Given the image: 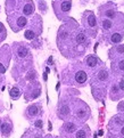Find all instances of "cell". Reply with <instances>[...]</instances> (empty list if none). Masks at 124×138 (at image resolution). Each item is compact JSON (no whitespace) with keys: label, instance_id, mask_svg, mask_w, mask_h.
I'll return each instance as SVG.
<instances>
[{"label":"cell","instance_id":"cell-27","mask_svg":"<svg viewBox=\"0 0 124 138\" xmlns=\"http://www.w3.org/2000/svg\"><path fill=\"white\" fill-rule=\"evenodd\" d=\"M121 136H122V138L124 137V127H122V129H121Z\"/></svg>","mask_w":124,"mask_h":138},{"label":"cell","instance_id":"cell-25","mask_svg":"<svg viewBox=\"0 0 124 138\" xmlns=\"http://www.w3.org/2000/svg\"><path fill=\"white\" fill-rule=\"evenodd\" d=\"M120 88H121V90L124 91V79L121 80V82H120Z\"/></svg>","mask_w":124,"mask_h":138},{"label":"cell","instance_id":"cell-9","mask_svg":"<svg viewBox=\"0 0 124 138\" xmlns=\"http://www.w3.org/2000/svg\"><path fill=\"white\" fill-rule=\"evenodd\" d=\"M38 113H39L38 106L33 105V106H30V107H28V114H30V115H37Z\"/></svg>","mask_w":124,"mask_h":138},{"label":"cell","instance_id":"cell-6","mask_svg":"<svg viewBox=\"0 0 124 138\" xmlns=\"http://www.w3.org/2000/svg\"><path fill=\"white\" fill-rule=\"evenodd\" d=\"M26 18L25 17H23V16H21V17H18L17 18V26H18L19 29L21 27H23V26H25L26 25Z\"/></svg>","mask_w":124,"mask_h":138},{"label":"cell","instance_id":"cell-11","mask_svg":"<svg viewBox=\"0 0 124 138\" xmlns=\"http://www.w3.org/2000/svg\"><path fill=\"white\" fill-rule=\"evenodd\" d=\"M65 130L67 131V133H73V131L75 130V125H73V123H66Z\"/></svg>","mask_w":124,"mask_h":138},{"label":"cell","instance_id":"cell-5","mask_svg":"<svg viewBox=\"0 0 124 138\" xmlns=\"http://www.w3.org/2000/svg\"><path fill=\"white\" fill-rule=\"evenodd\" d=\"M108 78V73H107V71H105V70H101L98 73V80H100V81H105L106 79Z\"/></svg>","mask_w":124,"mask_h":138},{"label":"cell","instance_id":"cell-26","mask_svg":"<svg viewBox=\"0 0 124 138\" xmlns=\"http://www.w3.org/2000/svg\"><path fill=\"white\" fill-rule=\"evenodd\" d=\"M5 71H6V68L2 66V64H0V73H5Z\"/></svg>","mask_w":124,"mask_h":138},{"label":"cell","instance_id":"cell-28","mask_svg":"<svg viewBox=\"0 0 124 138\" xmlns=\"http://www.w3.org/2000/svg\"><path fill=\"white\" fill-rule=\"evenodd\" d=\"M2 31H4V25L0 23V32H2Z\"/></svg>","mask_w":124,"mask_h":138},{"label":"cell","instance_id":"cell-21","mask_svg":"<svg viewBox=\"0 0 124 138\" xmlns=\"http://www.w3.org/2000/svg\"><path fill=\"white\" fill-rule=\"evenodd\" d=\"M119 68H120V71H122L124 72V59H121V61L119 62Z\"/></svg>","mask_w":124,"mask_h":138},{"label":"cell","instance_id":"cell-2","mask_svg":"<svg viewBox=\"0 0 124 138\" xmlns=\"http://www.w3.org/2000/svg\"><path fill=\"white\" fill-rule=\"evenodd\" d=\"M60 9L64 11V13H67V11L71 9V0H64V1L62 2Z\"/></svg>","mask_w":124,"mask_h":138},{"label":"cell","instance_id":"cell-16","mask_svg":"<svg viewBox=\"0 0 124 138\" xmlns=\"http://www.w3.org/2000/svg\"><path fill=\"white\" fill-rule=\"evenodd\" d=\"M27 55V49L26 48H24V47H21L18 49V56L19 57H25Z\"/></svg>","mask_w":124,"mask_h":138},{"label":"cell","instance_id":"cell-12","mask_svg":"<svg viewBox=\"0 0 124 138\" xmlns=\"http://www.w3.org/2000/svg\"><path fill=\"white\" fill-rule=\"evenodd\" d=\"M19 95H21V91H19L17 88H13L10 90V97H13V98H17Z\"/></svg>","mask_w":124,"mask_h":138},{"label":"cell","instance_id":"cell-3","mask_svg":"<svg viewBox=\"0 0 124 138\" xmlns=\"http://www.w3.org/2000/svg\"><path fill=\"white\" fill-rule=\"evenodd\" d=\"M86 64H88V66H90V67H94L98 64V59L94 56H89L88 59H86Z\"/></svg>","mask_w":124,"mask_h":138},{"label":"cell","instance_id":"cell-19","mask_svg":"<svg viewBox=\"0 0 124 138\" xmlns=\"http://www.w3.org/2000/svg\"><path fill=\"white\" fill-rule=\"evenodd\" d=\"M25 38H26V39H33L34 38V33L31 30H27L26 32H25Z\"/></svg>","mask_w":124,"mask_h":138},{"label":"cell","instance_id":"cell-15","mask_svg":"<svg viewBox=\"0 0 124 138\" xmlns=\"http://www.w3.org/2000/svg\"><path fill=\"white\" fill-rule=\"evenodd\" d=\"M85 41V36L84 33H79L76 36V42L77 44H82V42Z\"/></svg>","mask_w":124,"mask_h":138},{"label":"cell","instance_id":"cell-24","mask_svg":"<svg viewBox=\"0 0 124 138\" xmlns=\"http://www.w3.org/2000/svg\"><path fill=\"white\" fill-rule=\"evenodd\" d=\"M35 127L37 128H42V121L41 120H38V121L35 122Z\"/></svg>","mask_w":124,"mask_h":138},{"label":"cell","instance_id":"cell-23","mask_svg":"<svg viewBox=\"0 0 124 138\" xmlns=\"http://www.w3.org/2000/svg\"><path fill=\"white\" fill-rule=\"evenodd\" d=\"M106 16L107 17H113L114 16V9H109L106 11Z\"/></svg>","mask_w":124,"mask_h":138},{"label":"cell","instance_id":"cell-4","mask_svg":"<svg viewBox=\"0 0 124 138\" xmlns=\"http://www.w3.org/2000/svg\"><path fill=\"white\" fill-rule=\"evenodd\" d=\"M34 10V7L32 4H27L24 6V9H23V11H24L25 15H30V14H32Z\"/></svg>","mask_w":124,"mask_h":138},{"label":"cell","instance_id":"cell-18","mask_svg":"<svg viewBox=\"0 0 124 138\" xmlns=\"http://www.w3.org/2000/svg\"><path fill=\"white\" fill-rule=\"evenodd\" d=\"M114 121L116 125H119V126H123L124 125V118H120V116H117V118H115L114 119Z\"/></svg>","mask_w":124,"mask_h":138},{"label":"cell","instance_id":"cell-8","mask_svg":"<svg viewBox=\"0 0 124 138\" xmlns=\"http://www.w3.org/2000/svg\"><path fill=\"white\" fill-rule=\"evenodd\" d=\"M112 42H114V44H117V42H120L121 40H122V34H120V33H114L113 36H112Z\"/></svg>","mask_w":124,"mask_h":138},{"label":"cell","instance_id":"cell-7","mask_svg":"<svg viewBox=\"0 0 124 138\" xmlns=\"http://www.w3.org/2000/svg\"><path fill=\"white\" fill-rule=\"evenodd\" d=\"M103 27L104 30H111L113 27V23L109 19H105V21H103Z\"/></svg>","mask_w":124,"mask_h":138},{"label":"cell","instance_id":"cell-1","mask_svg":"<svg viewBox=\"0 0 124 138\" xmlns=\"http://www.w3.org/2000/svg\"><path fill=\"white\" fill-rule=\"evenodd\" d=\"M75 80L79 83H83L86 80V73L84 71H79L75 75Z\"/></svg>","mask_w":124,"mask_h":138},{"label":"cell","instance_id":"cell-10","mask_svg":"<svg viewBox=\"0 0 124 138\" xmlns=\"http://www.w3.org/2000/svg\"><path fill=\"white\" fill-rule=\"evenodd\" d=\"M76 138H88V134H86L85 130H83V129H81V130H79L75 135Z\"/></svg>","mask_w":124,"mask_h":138},{"label":"cell","instance_id":"cell-22","mask_svg":"<svg viewBox=\"0 0 124 138\" xmlns=\"http://www.w3.org/2000/svg\"><path fill=\"white\" fill-rule=\"evenodd\" d=\"M116 51H117L119 54L124 53V45H122V46H117V47H116Z\"/></svg>","mask_w":124,"mask_h":138},{"label":"cell","instance_id":"cell-20","mask_svg":"<svg viewBox=\"0 0 124 138\" xmlns=\"http://www.w3.org/2000/svg\"><path fill=\"white\" fill-rule=\"evenodd\" d=\"M60 114H62V115H66V114H68V107H67V106H63L62 110H60Z\"/></svg>","mask_w":124,"mask_h":138},{"label":"cell","instance_id":"cell-17","mask_svg":"<svg viewBox=\"0 0 124 138\" xmlns=\"http://www.w3.org/2000/svg\"><path fill=\"white\" fill-rule=\"evenodd\" d=\"M86 114V110H83V108H80V110H77L76 112V115L77 118H80V119H83V118L85 116Z\"/></svg>","mask_w":124,"mask_h":138},{"label":"cell","instance_id":"cell-13","mask_svg":"<svg viewBox=\"0 0 124 138\" xmlns=\"http://www.w3.org/2000/svg\"><path fill=\"white\" fill-rule=\"evenodd\" d=\"M1 131H2V134H5V135L9 134L10 133V126L7 125V123H4V125L1 126Z\"/></svg>","mask_w":124,"mask_h":138},{"label":"cell","instance_id":"cell-14","mask_svg":"<svg viewBox=\"0 0 124 138\" xmlns=\"http://www.w3.org/2000/svg\"><path fill=\"white\" fill-rule=\"evenodd\" d=\"M88 22H89V25H90L91 27L96 26V24H97V22H96V17H94L93 15H90V16H89Z\"/></svg>","mask_w":124,"mask_h":138}]
</instances>
